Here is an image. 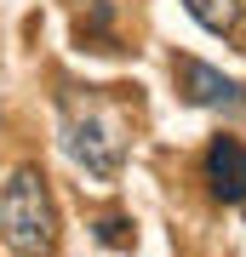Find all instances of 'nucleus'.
Wrapping results in <instances>:
<instances>
[{
	"label": "nucleus",
	"mask_w": 246,
	"mask_h": 257,
	"mask_svg": "<svg viewBox=\"0 0 246 257\" xmlns=\"http://www.w3.org/2000/svg\"><path fill=\"white\" fill-rule=\"evenodd\" d=\"M57 138H63V155L98 183H115L126 166V114L98 86H69L57 97Z\"/></svg>",
	"instance_id": "f257e3e1"
},
{
	"label": "nucleus",
	"mask_w": 246,
	"mask_h": 257,
	"mask_svg": "<svg viewBox=\"0 0 246 257\" xmlns=\"http://www.w3.org/2000/svg\"><path fill=\"white\" fill-rule=\"evenodd\" d=\"M0 240L12 257H52L57 251V200L40 166H18L0 183Z\"/></svg>",
	"instance_id": "f03ea898"
},
{
	"label": "nucleus",
	"mask_w": 246,
	"mask_h": 257,
	"mask_svg": "<svg viewBox=\"0 0 246 257\" xmlns=\"http://www.w3.org/2000/svg\"><path fill=\"white\" fill-rule=\"evenodd\" d=\"M172 86L189 109H240V80H229L223 69L201 63V57H172Z\"/></svg>",
	"instance_id": "7ed1b4c3"
},
{
	"label": "nucleus",
	"mask_w": 246,
	"mask_h": 257,
	"mask_svg": "<svg viewBox=\"0 0 246 257\" xmlns=\"http://www.w3.org/2000/svg\"><path fill=\"white\" fill-rule=\"evenodd\" d=\"M201 172H206L212 200H223V206L246 200V143L240 138H212L201 155Z\"/></svg>",
	"instance_id": "20e7f679"
},
{
	"label": "nucleus",
	"mask_w": 246,
	"mask_h": 257,
	"mask_svg": "<svg viewBox=\"0 0 246 257\" xmlns=\"http://www.w3.org/2000/svg\"><path fill=\"white\" fill-rule=\"evenodd\" d=\"M183 12L201 29H212V35H240V6L235 0H183Z\"/></svg>",
	"instance_id": "39448f33"
},
{
	"label": "nucleus",
	"mask_w": 246,
	"mask_h": 257,
	"mask_svg": "<svg viewBox=\"0 0 246 257\" xmlns=\"http://www.w3.org/2000/svg\"><path fill=\"white\" fill-rule=\"evenodd\" d=\"M126 229H132V223L103 217V223H98V240H103V246H132V234H126Z\"/></svg>",
	"instance_id": "423d86ee"
},
{
	"label": "nucleus",
	"mask_w": 246,
	"mask_h": 257,
	"mask_svg": "<svg viewBox=\"0 0 246 257\" xmlns=\"http://www.w3.org/2000/svg\"><path fill=\"white\" fill-rule=\"evenodd\" d=\"M235 6H240V23H246V0H235Z\"/></svg>",
	"instance_id": "0eeeda50"
}]
</instances>
